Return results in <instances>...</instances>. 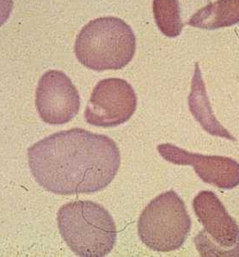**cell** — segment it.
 Instances as JSON below:
<instances>
[{"label": "cell", "mask_w": 239, "mask_h": 257, "mask_svg": "<svg viewBox=\"0 0 239 257\" xmlns=\"http://www.w3.org/2000/svg\"><path fill=\"white\" fill-rule=\"evenodd\" d=\"M30 171L43 189L62 195L92 194L110 184L121 165L116 144L84 129L61 131L28 150Z\"/></svg>", "instance_id": "6da1fadb"}, {"label": "cell", "mask_w": 239, "mask_h": 257, "mask_svg": "<svg viewBox=\"0 0 239 257\" xmlns=\"http://www.w3.org/2000/svg\"><path fill=\"white\" fill-rule=\"evenodd\" d=\"M57 221L63 239L78 256H106L114 248L116 225L110 213L96 202H69L60 207Z\"/></svg>", "instance_id": "7a4b0ae2"}, {"label": "cell", "mask_w": 239, "mask_h": 257, "mask_svg": "<svg viewBox=\"0 0 239 257\" xmlns=\"http://www.w3.org/2000/svg\"><path fill=\"white\" fill-rule=\"evenodd\" d=\"M74 50L78 61L88 69L98 72L120 70L135 56L136 38L123 19L99 18L81 30Z\"/></svg>", "instance_id": "3957f363"}, {"label": "cell", "mask_w": 239, "mask_h": 257, "mask_svg": "<svg viewBox=\"0 0 239 257\" xmlns=\"http://www.w3.org/2000/svg\"><path fill=\"white\" fill-rule=\"evenodd\" d=\"M191 230V219L183 200L173 191L152 200L141 213L138 234L147 248L171 252L181 248Z\"/></svg>", "instance_id": "277c9868"}, {"label": "cell", "mask_w": 239, "mask_h": 257, "mask_svg": "<svg viewBox=\"0 0 239 257\" xmlns=\"http://www.w3.org/2000/svg\"><path fill=\"white\" fill-rule=\"evenodd\" d=\"M193 207L204 229L194 238L201 256L239 257V227L212 191L195 196Z\"/></svg>", "instance_id": "5b68a950"}, {"label": "cell", "mask_w": 239, "mask_h": 257, "mask_svg": "<svg viewBox=\"0 0 239 257\" xmlns=\"http://www.w3.org/2000/svg\"><path fill=\"white\" fill-rule=\"evenodd\" d=\"M136 108L137 96L131 84L122 78H107L94 88L84 118L92 126L113 127L127 122Z\"/></svg>", "instance_id": "8992f818"}, {"label": "cell", "mask_w": 239, "mask_h": 257, "mask_svg": "<svg viewBox=\"0 0 239 257\" xmlns=\"http://www.w3.org/2000/svg\"><path fill=\"white\" fill-rule=\"evenodd\" d=\"M36 106L44 122L62 125L78 114L80 96L72 80L64 72L49 70L38 83Z\"/></svg>", "instance_id": "52a82bcc"}, {"label": "cell", "mask_w": 239, "mask_h": 257, "mask_svg": "<svg viewBox=\"0 0 239 257\" xmlns=\"http://www.w3.org/2000/svg\"><path fill=\"white\" fill-rule=\"evenodd\" d=\"M158 151L163 159L174 165L193 166L204 183L222 189L239 185V164L232 159L189 153L171 144L159 145Z\"/></svg>", "instance_id": "ba28073f"}, {"label": "cell", "mask_w": 239, "mask_h": 257, "mask_svg": "<svg viewBox=\"0 0 239 257\" xmlns=\"http://www.w3.org/2000/svg\"><path fill=\"white\" fill-rule=\"evenodd\" d=\"M239 23V0H217L199 10L188 24L203 30L230 27Z\"/></svg>", "instance_id": "9c48e42d"}, {"label": "cell", "mask_w": 239, "mask_h": 257, "mask_svg": "<svg viewBox=\"0 0 239 257\" xmlns=\"http://www.w3.org/2000/svg\"><path fill=\"white\" fill-rule=\"evenodd\" d=\"M182 0H153L156 24L165 36L177 37L184 27Z\"/></svg>", "instance_id": "30bf717a"}, {"label": "cell", "mask_w": 239, "mask_h": 257, "mask_svg": "<svg viewBox=\"0 0 239 257\" xmlns=\"http://www.w3.org/2000/svg\"><path fill=\"white\" fill-rule=\"evenodd\" d=\"M13 9V0H0V27L6 23Z\"/></svg>", "instance_id": "8fae6325"}]
</instances>
